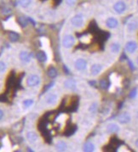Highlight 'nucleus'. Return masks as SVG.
<instances>
[{
    "label": "nucleus",
    "instance_id": "nucleus-35",
    "mask_svg": "<svg viewBox=\"0 0 138 152\" xmlns=\"http://www.w3.org/2000/svg\"><path fill=\"white\" fill-rule=\"evenodd\" d=\"M135 144H136V147L138 149V139L136 140V142H135Z\"/></svg>",
    "mask_w": 138,
    "mask_h": 152
},
{
    "label": "nucleus",
    "instance_id": "nucleus-34",
    "mask_svg": "<svg viewBox=\"0 0 138 152\" xmlns=\"http://www.w3.org/2000/svg\"><path fill=\"white\" fill-rule=\"evenodd\" d=\"M3 116H4V112L0 109V120L3 118Z\"/></svg>",
    "mask_w": 138,
    "mask_h": 152
},
{
    "label": "nucleus",
    "instance_id": "nucleus-11",
    "mask_svg": "<svg viewBox=\"0 0 138 152\" xmlns=\"http://www.w3.org/2000/svg\"><path fill=\"white\" fill-rule=\"evenodd\" d=\"M64 87L67 89H70V90H74L76 87H77V83H76V81L73 79V78H68L64 82Z\"/></svg>",
    "mask_w": 138,
    "mask_h": 152
},
{
    "label": "nucleus",
    "instance_id": "nucleus-27",
    "mask_svg": "<svg viewBox=\"0 0 138 152\" xmlns=\"http://www.w3.org/2000/svg\"><path fill=\"white\" fill-rule=\"evenodd\" d=\"M137 95V88H134L130 91V94H129V97L130 99H135Z\"/></svg>",
    "mask_w": 138,
    "mask_h": 152
},
{
    "label": "nucleus",
    "instance_id": "nucleus-22",
    "mask_svg": "<svg viewBox=\"0 0 138 152\" xmlns=\"http://www.w3.org/2000/svg\"><path fill=\"white\" fill-rule=\"evenodd\" d=\"M47 74H48V77H50V78H55V77H57V71L56 68H54V67H50L49 68V70H48V72H47Z\"/></svg>",
    "mask_w": 138,
    "mask_h": 152
},
{
    "label": "nucleus",
    "instance_id": "nucleus-5",
    "mask_svg": "<svg viewBox=\"0 0 138 152\" xmlns=\"http://www.w3.org/2000/svg\"><path fill=\"white\" fill-rule=\"evenodd\" d=\"M74 68L79 71V72H83L87 68V61L84 59H77L74 62Z\"/></svg>",
    "mask_w": 138,
    "mask_h": 152
},
{
    "label": "nucleus",
    "instance_id": "nucleus-37",
    "mask_svg": "<svg viewBox=\"0 0 138 152\" xmlns=\"http://www.w3.org/2000/svg\"><path fill=\"white\" fill-rule=\"evenodd\" d=\"M137 4H138V0H137Z\"/></svg>",
    "mask_w": 138,
    "mask_h": 152
},
{
    "label": "nucleus",
    "instance_id": "nucleus-30",
    "mask_svg": "<svg viewBox=\"0 0 138 152\" xmlns=\"http://www.w3.org/2000/svg\"><path fill=\"white\" fill-rule=\"evenodd\" d=\"M76 2H77V0H65L66 4L68 5V6H70V7L73 6L76 4Z\"/></svg>",
    "mask_w": 138,
    "mask_h": 152
},
{
    "label": "nucleus",
    "instance_id": "nucleus-29",
    "mask_svg": "<svg viewBox=\"0 0 138 152\" xmlns=\"http://www.w3.org/2000/svg\"><path fill=\"white\" fill-rule=\"evenodd\" d=\"M6 68H7L6 64L4 61H0V73H3V72H5Z\"/></svg>",
    "mask_w": 138,
    "mask_h": 152
},
{
    "label": "nucleus",
    "instance_id": "nucleus-4",
    "mask_svg": "<svg viewBox=\"0 0 138 152\" xmlns=\"http://www.w3.org/2000/svg\"><path fill=\"white\" fill-rule=\"evenodd\" d=\"M39 83H40V77L36 74L30 75L26 78V85L28 87H36Z\"/></svg>",
    "mask_w": 138,
    "mask_h": 152
},
{
    "label": "nucleus",
    "instance_id": "nucleus-18",
    "mask_svg": "<svg viewBox=\"0 0 138 152\" xmlns=\"http://www.w3.org/2000/svg\"><path fill=\"white\" fill-rule=\"evenodd\" d=\"M66 148H67V145L66 144L65 141L61 140V141H58L56 144V149L58 151H65Z\"/></svg>",
    "mask_w": 138,
    "mask_h": 152
},
{
    "label": "nucleus",
    "instance_id": "nucleus-2",
    "mask_svg": "<svg viewBox=\"0 0 138 152\" xmlns=\"http://www.w3.org/2000/svg\"><path fill=\"white\" fill-rule=\"evenodd\" d=\"M84 23V18L81 14L75 15L71 18V24L76 28H81Z\"/></svg>",
    "mask_w": 138,
    "mask_h": 152
},
{
    "label": "nucleus",
    "instance_id": "nucleus-9",
    "mask_svg": "<svg viewBox=\"0 0 138 152\" xmlns=\"http://www.w3.org/2000/svg\"><path fill=\"white\" fill-rule=\"evenodd\" d=\"M20 60L23 62V63H30L31 60H32V55L30 53H28L27 51H21L19 55Z\"/></svg>",
    "mask_w": 138,
    "mask_h": 152
},
{
    "label": "nucleus",
    "instance_id": "nucleus-20",
    "mask_svg": "<svg viewBox=\"0 0 138 152\" xmlns=\"http://www.w3.org/2000/svg\"><path fill=\"white\" fill-rule=\"evenodd\" d=\"M37 59L40 62H45L47 60L48 57H47V55L44 51H39L37 53Z\"/></svg>",
    "mask_w": 138,
    "mask_h": 152
},
{
    "label": "nucleus",
    "instance_id": "nucleus-21",
    "mask_svg": "<svg viewBox=\"0 0 138 152\" xmlns=\"http://www.w3.org/2000/svg\"><path fill=\"white\" fill-rule=\"evenodd\" d=\"M19 38H20L19 34L16 32H15V31H11L9 33V40L11 41V42H13V43L18 41Z\"/></svg>",
    "mask_w": 138,
    "mask_h": 152
},
{
    "label": "nucleus",
    "instance_id": "nucleus-26",
    "mask_svg": "<svg viewBox=\"0 0 138 152\" xmlns=\"http://www.w3.org/2000/svg\"><path fill=\"white\" fill-rule=\"evenodd\" d=\"M111 80H112V82L114 84H119V78L116 74H113L111 76Z\"/></svg>",
    "mask_w": 138,
    "mask_h": 152
},
{
    "label": "nucleus",
    "instance_id": "nucleus-36",
    "mask_svg": "<svg viewBox=\"0 0 138 152\" xmlns=\"http://www.w3.org/2000/svg\"><path fill=\"white\" fill-rule=\"evenodd\" d=\"M137 65H138V57H137Z\"/></svg>",
    "mask_w": 138,
    "mask_h": 152
},
{
    "label": "nucleus",
    "instance_id": "nucleus-25",
    "mask_svg": "<svg viewBox=\"0 0 138 152\" xmlns=\"http://www.w3.org/2000/svg\"><path fill=\"white\" fill-rule=\"evenodd\" d=\"M97 109H98L97 103H92V104H90V106H89V111L91 112V113H96V112H97Z\"/></svg>",
    "mask_w": 138,
    "mask_h": 152
},
{
    "label": "nucleus",
    "instance_id": "nucleus-12",
    "mask_svg": "<svg viewBox=\"0 0 138 152\" xmlns=\"http://www.w3.org/2000/svg\"><path fill=\"white\" fill-rule=\"evenodd\" d=\"M102 71V65L100 64H93L90 67V73L93 76H97Z\"/></svg>",
    "mask_w": 138,
    "mask_h": 152
},
{
    "label": "nucleus",
    "instance_id": "nucleus-16",
    "mask_svg": "<svg viewBox=\"0 0 138 152\" xmlns=\"http://www.w3.org/2000/svg\"><path fill=\"white\" fill-rule=\"evenodd\" d=\"M120 48H121V46H120V44L119 43L114 42V43H112L110 44V51L113 54H118V53H119Z\"/></svg>",
    "mask_w": 138,
    "mask_h": 152
},
{
    "label": "nucleus",
    "instance_id": "nucleus-28",
    "mask_svg": "<svg viewBox=\"0 0 138 152\" xmlns=\"http://www.w3.org/2000/svg\"><path fill=\"white\" fill-rule=\"evenodd\" d=\"M100 87H101L102 88H103V89H106V88H107V87H108V83H107V80H101V81H100Z\"/></svg>",
    "mask_w": 138,
    "mask_h": 152
},
{
    "label": "nucleus",
    "instance_id": "nucleus-32",
    "mask_svg": "<svg viewBox=\"0 0 138 152\" xmlns=\"http://www.w3.org/2000/svg\"><path fill=\"white\" fill-rule=\"evenodd\" d=\"M19 22L21 23V26H26V20L22 18V17H20L19 18Z\"/></svg>",
    "mask_w": 138,
    "mask_h": 152
},
{
    "label": "nucleus",
    "instance_id": "nucleus-3",
    "mask_svg": "<svg viewBox=\"0 0 138 152\" xmlns=\"http://www.w3.org/2000/svg\"><path fill=\"white\" fill-rule=\"evenodd\" d=\"M127 9V4L125 2L119 0L114 4V10L117 14H123Z\"/></svg>",
    "mask_w": 138,
    "mask_h": 152
},
{
    "label": "nucleus",
    "instance_id": "nucleus-19",
    "mask_svg": "<svg viewBox=\"0 0 138 152\" xmlns=\"http://www.w3.org/2000/svg\"><path fill=\"white\" fill-rule=\"evenodd\" d=\"M83 151L86 152H92L95 151V144L91 142H86L83 146Z\"/></svg>",
    "mask_w": 138,
    "mask_h": 152
},
{
    "label": "nucleus",
    "instance_id": "nucleus-1",
    "mask_svg": "<svg viewBox=\"0 0 138 152\" xmlns=\"http://www.w3.org/2000/svg\"><path fill=\"white\" fill-rule=\"evenodd\" d=\"M75 42H76L75 38L73 37V35L66 34V35H65V36L62 38L61 44H62V46L65 48H71L74 46Z\"/></svg>",
    "mask_w": 138,
    "mask_h": 152
},
{
    "label": "nucleus",
    "instance_id": "nucleus-23",
    "mask_svg": "<svg viewBox=\"0 0 138 152\" xmlns=\"http://www.w3.org/2000/svg\"><path fill=\"white\" fill-rule=\"evenodd\" d=\"M18 3L20 4L21 7L22 8H27L31 3H32V0H18Z\"/></svg>",
    "mask_w": 138,
    "mask_h": 152
},
{
    "label": "nucleus",
    "instance_id": "nucleus-10",
    "mask_svg": "<svg viewBox=\"0 0 138 152\" xmlns=\"http://www.w3.org/2000/svg\"><path fill=\"white\" fill-rule=\"evenodd\" d=\"M119 129H120L119 126L114 122H111V123L107 124V132L109 134H116L119 131Z\"/></svg>",
    "mask_w": 138,
    "mask_h": 152
},
{
    "label": "nucleus",
    "instance_id": "nucleus-31",
    "mask_svg": "<svg viewBox=\"0 0 138 152\" xmlns=\"http://www.w3.org/2000/svg\"><path fill=\"white\" fill-rule=\"evenodd\" d=\"M80 40H81L83 43H89V41H90V38L88 37V36H83L81 38H80Z\"/></svg>",
    "mask_w": 138,
    "mask_h": 152
},
{
    "label": "nucleus",
    "instance_id": "nucleus-6",
    "mask_svg": "<svg viewBox=\"0 0 138 152\" xmlns=\"http://www.w3.org/2000/svg\"><path fill=\"white\" fill-rule=\"evenodd\" d=\"M125 50L129 53V54H134L138 48V44L137 42L135 41H128L125 43Z\"/></svg>",
    "mask_w": 138,
    "mask_h": 152
},
{
    "label": "nucleus",
    "instance_id": "nucleus-8",
    "mask_svg": "<svg viewBox=\"0 0 138 152\" xmlns=\"http://www.w3.org/2000/svg\"><path fill=\"white\" fill-rule=\"evenodd\" d=\"M106 26L109 29H116L119 26V21L114 17H109L106 21Z\"/></svg>",
    "mask_w": 138,
    "mask_h": 152
},
{
    "label": "nucleus",
    "instance_id": "nucleus-7",
    "mask_svg": "<svg viewBox=\"0 0 138 152\" xmlns=\"http://www.w3.org/2000/svg\"><path fill=\"white\" fill-rule=\"evenodd\" d=\"M117 120L121 124H127L131 121V116L128 112H123L118 116Z\"/></svg>",
    "mask_w": 138,
    "mask_h": 152
},
{
    "label": "nucleus",
    "instance_id": "nucleus-17",
    "mask_svg": "<svg viewBox=\"0 0 138 152\" xmlns=\"http://www.w3.org/2000/svg\"><path fill=\"white\" fill-rule=\"evenodd\" d=\"M138 28V21H130L127 24V30L129 32H135Z\"/></svg>",
    "mask_w": 138,
    "mask_h": 152
},
{
    "label": "nucleus",
    "instance_id": "nucleus-13",
    "mask_svg": "<svg viewBox=\"0 0 138 152\" xmlns=\"http://www.w3.org/2000/svg\"><path fill=\"white\" fill-rule=\"evenodd\" d=\"M4 26H5L6 28L10 29V30H13V31H15V32L20 31L19 26H17V24L15 22L14 20H9L8 21H6V22L4 23Z\"/></svg>",
    "mask_w": 138,
    "mask_h": 152
},
{
    "label": "nucleus",
    "instance_id": "nucleus-24",
    "mask_svg": "<svg viewBox=\"0 0 138 152\" xmlns=\"http://www.w3.org/2000/svg\"><path fill=\"white\" fill-rule=\"evenodd\" d=\"M23 106L26 107V108H29V107H31L32 105L33 104V99H25L24 101H23Z\"/></svg>",
    "mask_w": 138,
    "mask_h": 152
},
{
    "label": "nucleus",
    "instance_id": "nucleus-33",
    "mask_svg": "<svg viewBox=\"0 0 138 152\" xmlns=\"http://www.w3.org/2000/svg\"><path fill=\"white\" fill-rule=\"evenodd\" d=\"M66 119V116L65 115H61L59 117H58V119L57 121H59V122H63V121H65Z\"/></svg>",
    "mask_w": 138,
    "mask_h": 152
},
{
    "label": "nucleus",
    "instance_id": "nucleus-14",
    "mask_svg": "<svg viewBox=\"0 0 138 152\" xmlns=\"http://www.w3.org/2000/svg\"><path fill=\"white\" fill-rule=\"evenodd\" d=\"M57 99H58V97L56 94H49L47 95L46 99H45V101L48 104L50 105H53L57 102Z\"/></svg>",
    "mask_w": 138,
    "mask_h": 152
},
{
    "label": "nucleus",
    "instance_id": "nucleus-15",
    "mask_svg": "<svg viewBox=\"0 0 138 152\" xmlns=\"http://www.w3.org/2000/svg\"><path fill=\"white\" fill-rule=\"evenodd\" d=\"M26 139L30 143H35L38 140V134L35 132L30 131L26 133Z\"/></svg>",
    "mask_w": 138,
    "mask_h": 152
}]
</instances>
